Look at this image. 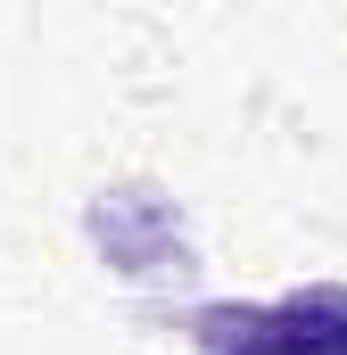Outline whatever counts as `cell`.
<instances>
[{"label": "cell", "instance_id": "obj_1", "mask_svg": "<svg viewBox=\"0 0 347 355\" xmlns=\"http://www.w3.org/2000/svg\"><path fill=\"white\" fill-rule=\"evenodd\" d=\"M273 322L298 355H347V281H306L273 297Z\"/></svg>", "mask_w": 347, "mask_h": 355}, {"label": "cell", "instance_id": "obj_2", "mask_svg": "<svg viewBox=\"0 0 347 355\" xmlns=\"http://www.w3.org/2000/svg\"><path fill=\"white\" fill-rule=\"evenodd\" d=\"M190 355H298L281 339L273 306H198L190 314Z\"/></svg>", "mask_w": 347, "mask_h": 355}]
</instances>
